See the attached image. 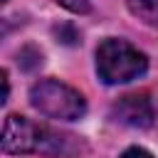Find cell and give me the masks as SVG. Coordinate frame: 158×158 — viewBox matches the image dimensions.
Listing matches in <instances>:
<instances>
[{
  "mask_svg": "<svg viewBox=\"0 0 158 158\" xmlns=\"http://www.w3.org/2000/svg\"><path fill=\"white\" fill-rule=\"evenodd\" d=\"M0 79H2V99H0V101L5 104V101H7V94H10V79H7V72H5V69H2Z\"/></svg>",
  "mask_w": 158,
  "mask_h": 158,
  "instance_id": "cell-10",
  "label": "cell"
},
{
  "mask_svg": "<svg viewBox=\"0 0 158 158\" xmlns=\"http://www.w3.org/2000/svg\"><path fill=\"white\" fill-rule=\"evenodd\" d=\"M111 116L131 128H151L156 121V109L148 94H126L111 106Z\"/></svg>",
  "mask_w": 158,
  "mask_h": 158,
  "instance_id": "cell-4",
  "label": "cell"
},
{
  "mask_svg": "<svg viewBox=\"0 0 158 158\" xmlns=\"http://www.w3.org/2000/svg\"><path fill=\"white\" fill-rule=\"evenodd\" d=\"M0 2H7V0H0Z\"/></svg>",
  "mask_w": 158,
  "mask_h": 158,
  "instance_id": "cell-11",
  "label": "cell"
},
{
  "mask_svg": "<svg viewBox=\"0 0 158 158\" xmlns=\"http://www.w3.org/2000/svg\"><path fill=\"white\" fill-rule=\"evenodd\" d=\"M54 2L62 5V7H67L69 12H77V15H86V12H91L89 0H54Z\"/></svg>",
  "mask_w": 158,
  "mask_h": 158,
  "instance_id": "cell-8",
  "label": "cell"
},
{
  "mask_svg": "<svg viewBox=\"0 0 158 158\" xmlns=\"http://www.w3.org/2000/svg\"><path fill=\"white\" fill-rule=\"evenodd\" d=\"M30 104L47 118L57 121H77L86 114L84 96L72 89L69 84H62L57 79H42L30 89Z\"/></svg>",
  "mask_w": 158,
  "mask_h": 158,
  "instance_id": "cell-3",
  "label": "cell"
},
{
  "mask_svg": "<svg viewBox=\"0 0 158 158\" xmlns=\"http://www.w3.org/2000/svg\"><path fill=\"white\" fill-rule=\"evenodd\" d=\"M54 35H57V40H59L62 44H77V42H79V32H77L72 25H59V27H54Z\"/></svg>",
  "mask_w": 158,
  "mask_h": 158,
  "instance_id": "cell-7",
  "label": "cell"
},
{
  "mask_svg": "<svg viewBox=\"0 0 158 158\" xmlns=\"http://www.w3.org/2000/svg\"><path fill=\"white\" fill-rule=\"evenodd\" d=\"M121 158H153L146 148H138V146H133V148H126L123 153H121Z\"/></svg>",
  "mask_w": 158,
  "mask_h": 158,
  "instance_id": "cell-9",
  "label": "cell"
},
{
  "mask_svg": "<svg viewBox=\"0 0 158 158\" xmlns=\"http://www.w3.org/2000/svg\"><path fill=\"white\" fill-rule=\"evenodd\" d=\"M148 69V59L126 40L109 37L96 47V72L104 84H126Z\"/></svg>",
  "mask_w": 158,
  "mask_h": 158,
  "instance_id": "cell-2",
  "label": "cell"
},
{
  "mask_svg": "<svg viewBox=\"0 0 158 158\" xmlns=\"http://www.w3.org/2000/svg\"><path fill=\"white\" fill-rule=\"evenodd\" d=\"M72 136L54 133L25 116L10 114L2 123V151L5 153H47V156H72Z\"/></svg>",
  "mask_w": 158,
  "mask_h": 158,
  "instance_id": "cell-1",
  "label": "cell"
},
{
  "mask_svg": "<svg viewBox=\"0 0 158 158\" xmlns=\"http://www.w3.org/2000/svg\"><path fill=\"white\" fill-rule=\"evenodd\" d=\"M126 5L141 22L158 30V0H126Z\"/></svg>",
  "mask_w": 158,
  "mask_h": 158,
  "instance_id": "cell-5",
  "label": "cell"
},
{
  "mask_svg": "<svg viewBox=\"0 0 158 158\" xmlns=\"http://www.w3.org/2000/svg\"><path fill=\"white\" fill-rule=\"evenodd\" d=\"M17 62H20V67L22 69H35V67H40L42 64V52L37 49V47H32V44H27V47H22L20 49V54H17Z\"/></svg>",
  "mask_w": 158,
  "mask_h": 158,
  "instance_id": "cell-6",
  "label": "cell"
}]
</instances>
